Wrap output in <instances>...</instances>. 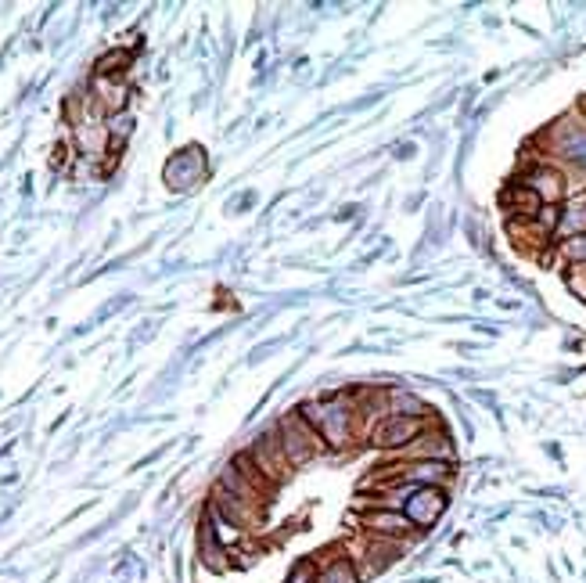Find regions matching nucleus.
Masks as SVG:
<instances>
[{
  "label": "nucleus",
  "instance_id": "1",
  "mask_svg": "<svg viewBox=\"0 0 586 583\" xmlns=\"http://www.w3.org/2000/svg\"><path fill=\"white\" fill-rule=\"evenodd\" d=\"M443 493L439 490H421V493H414L410 497V504H407V511H410V518L414 522H421V526H432L435 518H439V511H443Z\"/></svg>",
  "mask_w": 586,
  "mask_h": 583
},
{
  "label": "nucleus",
  "instance_id": "2",
  "mask_svg": "<svg viewBox=\"0 0 586 583\" xmlns=\"http://www.w3.org/2000/svg\"><path fill=\"white\" fill-rule=\"evenodd\" d=\"M417 432V422H410V418H396V425L389 422L382 432H378V443H403V440H410V436Z\"/></svg>",
  "mask_w": 586,
  "mask_h": 583
},
{
  "label": "nucleus",
  "instance_id": "3",
  "mask_svg": "<svg viewBox=\"0 0 586 583\" xmlns=\"http://www.w3.org/2000/svg\"><path fill=\"white\" fill-rule=\"evenodd\" d=\"M342 422H345V414H342L339 407H334V410H327V414H324V422H320V425L327 429V436H331L334 443H342Z\"/></svg>",
  "mask_w": 586,
  "mask_h": 583
},
{
  "label": "nucleus",
  "instance_id": "4",
  "mask_svg": "<svg viewBox=\"0 0 586 583\" xmlns=\"http://www.w3.org/2000/svg\"><path fill=\"white\" fill-rule=\"evenodd\" d=\"M564 155L586 166V134H572L569 141H564Z\"/></svg>",
  "mask_w": 586,
  "mask_h": 583
}]
</instances>
